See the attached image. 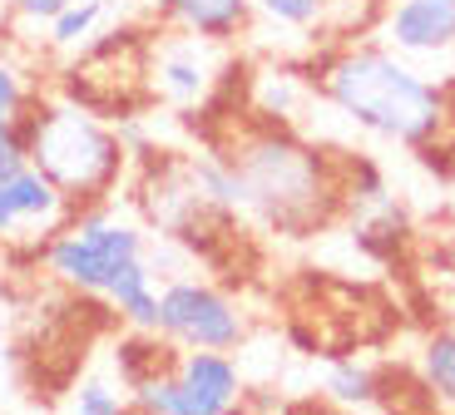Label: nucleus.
<instances>
[{
    "label": "nucleus",
    "mask_w": 455,
    "mask_h": 415,
    "mask_svg": "<svg viewBox=\"0 0 455 415\" xmlns=\"http://www.w3.org/2000/svg\"><path fill=\"white\" fill-rule=\"evenodd\" d=\"M228 164H233V173L243 183V208L287 237H302L307 227H317L327 218L331 198H337L322 154L297 144L283 129L248 134Z\"/></svg>",
    "instance_id": "7ed1b4c3"
},
{
    "label": "nucleus",
    "mask_w": 455,
    "mask_h": 415,
    "mask_svg": "<svg viewBox=\"0 0 455 415\" xmlns=\"http://www.w3.org/2000/svg\"><path fill=\"white\" fill-rule=\"evenodd\" d=\"M381 30L406 55H445L455 50V0H396Z\"/></svg>",
    "instance_id": "1a4fd4ad"
},
{
    "label": "nucleus",
    "mask_w": 455,
    "mask_h": 415,
    "mask_svg": "<svg viewBox=\"0 0 455 415\" xmlns=\"http://www.w3.org/2000/svg\"><path fill=\"white\" fill-rule=\"evenodd\" d=\"M297 109V79L292 75H258V114L267 119H292Z\"/></svg>",
    "instance_id": "f3484780"
},
{
    "label": "nucleus",
    "mask_w": 455,
    "mask_h": 415,
    "mask_svg": "<svg viewBox=\"0 0 455 415\" xmlns=\"http://www.w3.org/2000/svg\"><path fill=\"white\" fill-rule=\"evenodd\" d=\"M134 258H148V233L134 218H114L109 203L75 208L69 223L45 237V272L84 297H104V287Z\"/></svg>",
    "instance_id": "20e7f679"
},
{
    "label": "nucleus",
    "mask_w": 455,
    "mask_h": 415,
    "mask_svg": "<svg viewBox=\"0 0 455 415\" xmlns=\"http://www.w3.org/2000/svg\"><path fill=\"white\" fill-rule=\"evenodd\" d=\"M104 307H109L129 331H154V326H159V287H154L148 258H134L109 287H104Z\"/></svg>",
    "instance_id": "9b49d317"
},
{
    "label": "nucleus",
    "mask_w": 455,
    "mask_h": 415,
    "mask_svg": "<svg viewBox=\"0 0 455 415\" xmlns=\"http://www.w3.org/2000/svg\"><path fill=\"white\" fill-rule=\"evenodd\" d=\"M421 386L435 401L455 405V331H435L421 347Z\"/></svg>",
    "instance_id": "4468645a"
},
{
    "label": "nucleus",
    "mask_w": 455,
    "mask_h": 415,
    "mask_svg": "<svg viewBox=\"0 0 455 415\" xmlns=\"http://www.w3.org/2000/svg\"><path fill=\"white\" fill-rule=\"evenodd\" d=\"M30 94H35L30 79H25L15 65L0 60V139L20 129V114H25V104H30Z\"/></svg>",
    "instance_id": "dca6fc26"
},
{
    "label": "nucleus",
    "mask_w": 455,
    "mask_h": 415,
    "mask_svg": "<svg viewBox=\"0 0 455 415\" xmlns=\"http://www.w3.org/2000/svg\"><path fill=\"white\" fill-rule=\"evenodd\" d=\"M20 144H25V164L45 173L65 193L69 208L109 203L129 173V148L119 139V124L65 100V94L60 100L30 94V104L20 114Z\"/></svg>",
    "instance_id": "f03ea898"
},
{
    "label": "nucleus",
    "mask_w": 455,
    "mask_h": 415,
    "mask_svg": "<svg viewBox=\"0 0 455 415\" xmlns=\"http://www.w3.org/2000/svg\"><path fill=\"white\" fill-rule=\"evenodd\" d=\"M65 5L69 0H15V15H20L25 25H50Z\"/></svg>",
    "instance_id": "6ab92c4d"
},
{
    "label": "nucleus",
    "mask_w": 455,
    "mask_h": 415,
    "mask_svg": "<svg viewBox=\"0 0 455 415\" xmlns=\"http://www.w3.org/2000/svg\"><path fill=\"white\" fill-rule=\"evenodd\" d=\"M228 69L223 40H208V35L194 30H173V25H159L148 35V94L154 104H173V109H194V104H208L218 75Z\"/></svg>",
    "instance_id": "423d86ee"
},
{
    "label": "nucleus",
    "mask_w": 455,
    "mask_h": 415,
    "mask_svg": "<svg viewBox=\"0 0 455 415\" xmlns=\"http://www.w3.org/2000/svg\"><path fill=\"white\" fill-rule=\"evenodd\" d=\"M252 11H262L277 25H292V30H312L327 11V0H252Z\"/></svg>",
    "instance_id": "a211bd4d"
},
{
    "label": "nucleus",
    "mask_w": 455,
    "mask_h": 415,
    "mask_svg": "<svg viewBox=\"0 0 455 415\" xmlns=\"http://www.w3.org/2000/svg\"><path fill=\"white\" fill-rule=\"evenodd\" d=\"M60 94L114 124L129 119V114H144L154 104V94H148V35L134 30V25L94 35L90 45L69 60Z\"/></svg>",
    "instance_id": "39448f33"
},
{
    "label": "nucleus",
    "mask_w": 455,
    "mask_h": 415,
    "mask_svg": "<svg viewBox=\"0 0 455 415\" xmlns=\"http://www.w3.org/2000/svg\"><path fill=\"white\" fill-rule=\"evenodd\" d=\"M69 411H80V415H119V411H129V386L119 381H104V376H84L75 391H69Z\"/></svg>",
    "instance_id": "2eb2a0df"
},
{
    "label": "nucleus",
    "mask_w": 455,
    "mask_h": 415,
    "mask_svg": "<svg viewBox=\"0 0 455 415\" xmlns=\"http://www.w3.org/2000/svg\"><path fill=\"white\" fill-rule=\"evenodd\" d=\"M327 5H337V0H327Z\"/></svg>",
    "instance_id": "5701e85b"
},
{
    "label": "nucleus",
    "mask_w": 455,
    "mask_h": 415,
    "mask_svg": "<svg viewBox=\"0 0 455 415\" xmlns=\"http://www.w3.org/2000/svg\"><path fill=\"white\" fill-rule=\"evenodd\" d=\"M69 213L75 208L65 203V193L35 164H20L15 173L0 179V243H20V237L45 243L69 223Z\"/></svg>",
    "instance_id": "6e6552de"
},
{
    "label": "nucleus",
    "mask_w": 455,
    "mask_h": 415,
    "mask_svg": "<svg viewBox=\"0 0 455 415\" xmlns=\"http://www.w3.org/2000/svg\"><path fill=\"white\" fill-rule=\"evenodd\" d=\"M322 94L341 114L381 139H396L411 148H431L451 124V100L441 84L406 65L391 50H341L322 60Z\"/></svg>",
    "instance_id": "f257e3e1"
},
{
    "label": "nucleus",
    "mask_w": 455,
    "mask_h": 415,
    "mask_svg": "<svg viewBox=\"0 0 455 415\" xmlns=\"http://www.w3.org/2000/svg\"><path fill=\"white\" fill-rule=\"evenodd\" d=\"M322 391H327L331 405H347V411H356V405H381V376L366 361H337L327 371Z\"/></svg>",
    "instance_id": "ddd939ff"
},
{
    "label": "nucleus",
    "mask_w": 455,
    "mask_h": 415,
    "mask_svg": "<svg viewBox=\"0 0 455 415\" xmlns=\"http://www.w3.org/2000/svg\"><path fill=\"white\" fill-rule=\"evenodd\" d=\"M159 337H169L173 347H204V351H233L248 337L238 302L208 282L173 277L169 287H159Z\"/></svg>",
    "instance_id": "0eeeda50"
},
{
    "label": "nucleus",
    "mask_w": 455,
    "mask_h": 415,
    "mask_svg": "<svg viewBox=\"0 0 455 415\" xmlns=\"http://www.w3.org/2000/svg\"><path fill=\"white\" fill-rule=\"evenodd\" d=\"M252 0H159L154 5V20L173 25V30H194L208 40H238V30L248 25Z\"/></svg>",
    "instance_id": "9d476101"
},
{
    "label": "nucleus",
    "mask_w": 455,
    "mask_h": 415,
    "mask_svg": "<svg viewBox=\"0 0 455 415\" xmlns=\"http://www.w3.org/2000/svg\"><path fill=\"white\" fill-rule=\"evenodd\" d=\"M20 164H25V144H20V129H15V134L0 139V179H5V173H15Z\"/></svg>",
    "instance_id": "aec40b11"
},
{
    "label": "nucleus",
    "mask_w": 455,
    "mask_h": 415,
    "mask_svg": "<svg viewBox=\"0 0 455 415\" xmlns=\"http://www.w3.org/2000/svg\"><path fill=\"white\" fill-rule=\"evenodd\" d=\"M109 15H114V0H69L65 11L45 25L50 50H60V55H80L94 35H100V25L109 20Z\"/></svg>",
    "instance_id": "f8f14e48"
},
{
    "label": "nucleus",
    "mask_w": 455,
    "mask_h": 415,
    "mask_svg": "<svg viewBox=\"0 0 455 415\" xmlns=\"http://www.w3.org/2000/svg\"><path fill=\"white\" fill-rule=\"evenodd\" d=\"M0 11H15V0H0Z\"/></svg>",
    "instance_id": "412c9836"
},
{
    "label": "nucleus",
    "mask_w": 455,
    "mask_h": 415,
    "mask_svg": "<svg viewBox=\"0 0 455 415\" xmlns=\"http://www.w3.org/2000/svg\"><path fill=\"white\" fill-rule=\"evenodd\" d=\"M0 351H5V322H0Z\"/></svg>",
    "instance_id": "4be33fe9"
}]
</instances>
